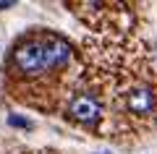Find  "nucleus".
I'll return each instance as SVG.
<instances>
[{
	"mask_svg": "<svg viewBox=\"0 0 157 154\" xmlns=\"http://www.w3.org/2000/svg\"><path fill=\"white\" fill-rule=\"evenodd\" d=\"M8 123H11V126H18V128H32V123H29V120H24V118H16V115L8 118Z\"/></svg>",
	"mask_w": 157,
	"mask_h": 154,
	"instance_id": "obj_5",
	"label": "nucleus"
},
{
	"mask_svg": "<svg viewBox=\"0 0 157 154\" xmlns=\"http://www.w3.org/2000/svg\"><path fill=\"white\" fill-rule=\"evenodd\" d=\"M68 115L81 120V123H94L100 118V105H97V99L89 97V94H78L71 102V107H68Z\"/></svg>",
	"mask_w": 157,
	"mask_h": 154,
	"instance_id": "obj_3",
	"label": "nucleus"
},
{
	"mask_svg": "<svg viewBox=\"0 0 157 154\" xmlns=\"http://www.w3.org/2000/svg\"><path fill=\"white\" fill-rule=\"evenodd\" d=\"M11 68L21 76H39V73L50 71L45 58V42L42 39H26L21 42L11 55Z\"/></svg>",
	"mask_w": 157,
	"mask_h": 154,
	"instance_id": "obj_1",
	"label": "nucleus"
},
{
	"mask_svg": "<svg viewBox=\"0 0 157 154\" xmlns=\"http://www.w3.org/2000/svg\"><path fill=\"white\" fill-rule=\"evenodd\" d=\"M45 58H47V68L55 71V68H66L71 60V47H68L66 39L60 37H45Z\"/></svg>",
	"mask_w": 157,
	"mask_h": 154,
	"instance_id": "obj_2",
	"label": "nucleus"
},
{
	"mask_svg": "<svg viewBox=\"0 0 157 154\" xmlns=\"http://www.w3.org/2000/svg\"><path fill=\"white\" fill-rule=\"evenodd\" d=\"M152 107H155V97H152V92L147 86L134 89V92L128 94V110L131 112H136V115H147Z\"/></svg>",
	"mask_w": 157,
	"mask_h": 154,
	"instance_id": "obj_4",
	"label": "nucleus"
}]
</instances>
